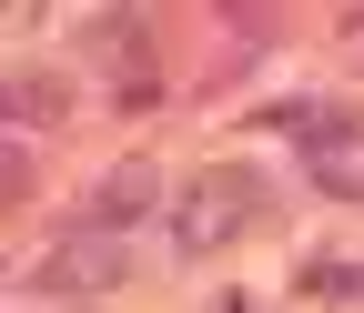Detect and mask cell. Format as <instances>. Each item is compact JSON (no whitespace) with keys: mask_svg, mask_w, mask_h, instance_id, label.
Instances as JSON below:
<instances>
[{"mask_svg":"<svg viewBox=\"0 0 364 313\" xmlns=\"http://www.w3.org/2000/svg\"><path fill=\"white\" fill-rule=\"evenodd\" d=\"M152 202H162V172H152V162H122L112 182H91L81 233H112V243H122V222H132V212H152Z\"/></svg>","mask_w":364,"mask_h":313,"instance_id":"3957f363","label":"cell"},{"mask_svg":"<svg viewBox=\"0 0 364 313\" xmlns=\"http://www.w3.org/2000/svg\"><path fill=\"white\" fill-rule=\"evenodd\" d=\"M11 111H21V121H41V131L71 121V81H61V71H21V81H11Z\"/></svg>","mask_w":364,"mask_h":313,"instance_id":"277c9868","label":"cell"},{"mask_svg":"<svg viewBox=\"0 0 364 313\" xmlns=\"http://www.w3.org/2000/svg\"><path fill=\"white\" fill-rule=\"evenodd\" d=\"M263 212H273V182H263V172L253 162H213L172 202V253H223L233 233H253Z\"/></svg>","mask_w":364,"mask_h":313,"instance_id":"6da1fadb","label":"cell"},{"mask_svg":"<svg viewBox=\"0 0 364 313\" xmlns=\"http://www.w3.org/2000/svg\"><path fill=\"white\" fill-rule=\"evenodd\" d=\"M122 273H132V253L112 233H81V222H71V233L31 263V293H112Z\"/></svg>","mask_w":364,"mask_h":313,"instance_id":"7a4b0ae2","label":"cell"}]
</instances>
